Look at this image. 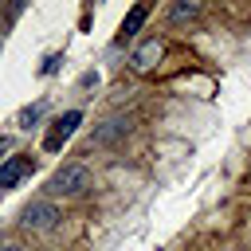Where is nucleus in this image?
<instances>
[{
    "mask_svg": "<svg viewBox=\"0 0 251 251\" xmlns=\"http://www.w3.org/2000/svg\"><path fill=\"white\" fill-rule=\"evenodd\" d=\"M129 133H133V118H129V114H110V118H102V122L94 126L90 145H114V141H122V137H129Z\"/></svg>",
    "mask_w": 251,
    "mask_h": 251,
    "instance_id": "4",
    "label": "nucleus"
},
{
    "mask_svg": "<svg viewBox=\"0 0 251 251\" xmlns=\"http://www.w3.org/2000/svg\"><path fill=\"white\" fill-rule=\"evenodd\" d=\"M8 149H12V141H8V137H0V165H4V153H8Z\"/></svg>",
    "mask_w": 251,
    "mask_h": 251,
    "instance_id": "11",
    "label": "nucleus"
},
{
    "mask_svg": "<svg viewBox=\"0 0 251 251\" xmlns=\"http://www.w3.org/2000/svg\"><path fill=\"white\" fill-rule=\"evenodd\" d=\"M165 51H169V43H165L161 35H149L145 43L133 47V55H129V71H133V75H153V71L165 63Z\"/></svg>",
    "mask_w": 251,
    "mask_h": 251,
    "instance_id": "3",
    "label": "nucleus"
},
{
    "mask_svg": "<svg viewBox=\"0 0 251 251\" xmlns=\"http://www.w3.org/2000/svg\"><path fill=\"white\" fill-rule=\"evenodd\" d=\"M200 16V4L196 0H176V4H169V12H165V20L176 27V24H192Z\"/></svg>",
    "mask_w": 251,
    "mask_h": 251,
    "instance_id": "8",
    "label": "nucleus"
},
{
    "mask_svg": "<svg viewBox=\"0 0 251 251\" xmlns=\"http://www.w3.org/2000/svg\"><path fill=\"white\" fill-rule=\"evenodd\" d=\"M59 63H63V55H51V59L39 67V75H55V71H59Z\"/></svg>",
    "mask_w": 251,
    "mask_h": 251,
    "instance_id": "10",
    "label": "nucleus"
},
{
    "mask_svg": "<svg viewBox=\"0 0 251 251\" xmlns=\"http://www.w3.org/2000/svg\"><path fill=\"white\" fill-rule=\"evenodd\" d=\"M31 169V161H27V153H16V157H8L4 165H0V188H16L20 184V176Z\"/></svg>",
    "mask_w": 251,
    "mask_h": 251,
    "instance_id": "6",
    "label": "nucleus"
},
{
    "mask_svg": "<svg viewBox=\"0 0 251 251\" xmlns=\"http://www.w3.org/2000/svg\"><path fill=\"white\" fill-rule=\"evenodd\" d=\"M90 188H94V173H90V165H82V161L63 165V169H59V173H51V180H47L51 200H55V196L75 200V196H86Z\"/></svg>",
    "mask_w": 251,
    "mask_h": 251,
    "instance_id": "1",
    "label": "nucleus"
},
{
    "mask_svg": "<svg viewBox=\"0 0 251 251\" xmlns=\"http://www.w3.org/2000/svg\"><path fill=\"white\" fill-rule=\"evenodd\" d=\"M59 224H63V208H59L51 196L31 200V204L20 212V227H24V231H43V235H47V231H55Z\"/></svg>",
    "mask_w": 251,
    "mask_h": 251,
    "instance_id": "2",
    "label": "nucleus"
},
{
    "mask_svg": "<svg viewBox=\"0 0 251 251\" xmlns=\"http://www.w3.org/2000/svg\"><path fill=\"white\" fill-rule=\"evenodd\" d=\"M0 251H31V247H24V243H4Z\"/></svg>",
    "mask_w": 251,
    "mask_h": 251,
    "instance_id": "12",
    "label": "nucleus"
},
{
    "mask_svg": "<svg viewBox=\"0 0 251 251\" xmlns=\"http://www.w3.org/2000/svg\"><path fill=\"white\" fill-rule=\"evenodd\" d=\"M149 20V4H133L129 12H126V20H122V27H118V39L126 43V39H133L137 31H141V24Z\"/></svg>",
    "mask_w": 251,
    "mask_h": 251,
    "instance_id": "7",
    "label": "nucleus"
},
{
    "mask_svg": "<svg viewBox=\"0 0 251 251\" xmlns=\"http://www.w3.org/2000/svg\"><path fill=\"white\" fill-rule=\"evenodd\" d=\"M78 122H82V110H67V114H59V118L51 122V129L43 133V149H47V153H59L63 141L78 129Z\"/></svg>",
    "mask_w": 251,
    "mask_h": 251,
    "instance_id": "5",
    "label": "nucleus"
},
{
    "mask_svg": "<svg viewBox=\"0 0 251 251\" xmlns=\"http://www.w3.org/2000/svg\"><path fill=\"white\" fill-rule=\"evenodd\" d=\"M43 110H47V102H35V106H24V110H20V118H16V126H20V129H31V126H35V122L43 118Z\"/></svg>",
    "mask_w": 251,
    "mask_h": 251,
    "instance_id": "9",
    "label": "nucleus"
}]
</instances>
